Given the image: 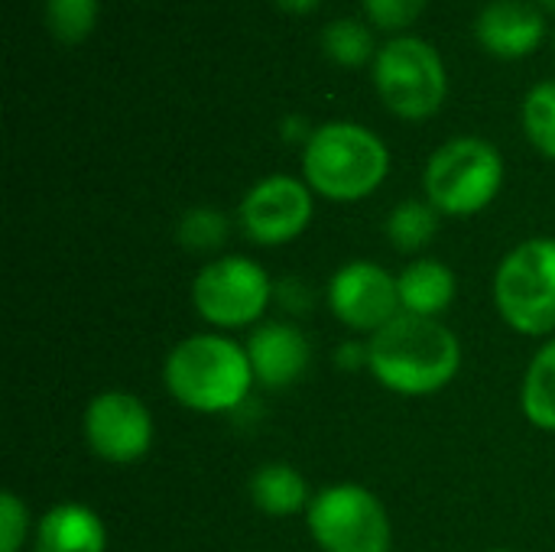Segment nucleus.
I'll list each match as a JSON object with an SVG mask.
<instances>
[{"label":"nucleus","mask_w":555,"mask_h":552,"mask_svg":"<svg viewBox=\"0 0 555 552\" xmlns=\"http://www.w3.org/2000/svg\"><path fill=\"white\" fill-rule=\"evenodd\" d=\"M387 172V143L361 124L332 120L309 130L302 143V179L328 202H361L384 185Z\"/></svg>","instance_id":"obj_2"},{"label":"nucleus","mask_w":555,"mask_h":552,"mask_svg":"<svg viewBox=\"0 0 555 552\" xmlns=\"http://www.w3.org/2000/svg\"><path fill=\"white\" fill-rule=\"evenodd\" d=\"M475 36L498 59H524L546 39V16L527 0H494L475 20Z\"/></svg>","instance_id":"obj_13"},{"label":"nucleus","mask_w":555,"mask_h":552,"mask_svg":"<svg viewBox=\"0 0 555 552\" xmlns=\"http://www.w3.org/2000/svg\"><path fill=\"white\" fill-rule=\"evenodd\" d=\"M325 299L341 325L367 335H377L403 312L397 277L374 260H351L341 270H335Z\"/></svg>","instance_id":"obj_10"},{"label":"nucleus","mask_w":555,"mask_h":552,"mask_svg":"<svg viewBox=\"0 0 555 552\" xmlns=\"http://www.w3.org/2000/svg\"><path fill=\"white\" fill-rule=\"evenodd\" d=\"M361 3H364V13L371 16V23L380 29H390V33L413 26L426 10V0H361Z\"/></svg>","instance_id":"obj_23"},{"label":"nucleus","mask_w":555,"mask_h":552,"mask_svg":"<svg viewBox=\"0 0 555 552\" xmlns=\"http://www.w3.org/2000/svg\"><path fill=\"white\" fill-rule=\"evenodd\" d=\"M176 238H179L182 247H189L195 254L215 251L228 238V218L218 208H192V211L182 215V221L176 228Z\"/></svg>","instance_id":"obj_22"},{"label":"nucleus","mask_w":555,"mask_h":552,"mask_svg":"<svg viewBox=\"0 0 555 552\" xmlns=\"http://www.w3.org/2000/svg\"><path fill=\"white\" fill-rule=\"evenodd\" d=\"M494 306L501 319L530 338L555 332V241L530 238L517 244L494 273Z\"/></svg>","instance_id":"obj_5"},{"label":"nucleus","mask_w":555,"mask_h":552,"mask_svg":"<svg viewBox=\"0 0 555 552\" xmlns=\"http://www.w3.org/2000/svg\"><path fill=\"white\" fill-rule=\"evenodd\" d=\"M163 381L176 403L195 413H228L250 394L254 368L247 348L224 335L202 332L169 351Z\"/></svg>","instance_id":"obj_3"},{"label":"nucleus","mask_w":555,"mask_h":552,"mask_svg":"<svg viewBox=\"0 0 555 552\" xmlns=\"http://www.w3.org/2000/svg\"><path fill=\"white\" fill-rule=\"evenodd\" d=\"M306 524L322 552H390L393 527L380 498L361 485H328L322 488Z\"/></svg>","instance_id":"obj_7"},{"label":"nucleus","mask_w":555,"mask_h":552,"mask_svg":"<svg viewBox=\"0 0 555 552\" xmlns=\"http://www.w3.org/2000/svg\"><path fill=\"white\" fill-rule=\"evenodd\" d=\"M397 290L403 312L439 319L455 299V273L442 260L420 257L397 277Z\"/></svg>","instance_id":"obj_15"},{"label":"nucleus","mask_w":555,"mask_h":552,"mask_svg":"<svg viewBox=\"0 0 555 552\" xmlns=\"http://www.w3.org/2000/svg\"><path fill=\"white\" fill-rule=\"evenodd\" d=\"M315 205L306 179L267 176L247 189L237 208V224L247 241L260 247H280L296 241L312 224Z\"/></svg>","instance_id":"obj_9"},{"label":"nucleus","mask_w":555,"mask_h":552,"mask_svg":"<svg viewBox=\"0 0 555 552\" xmlns=\"http://www.w3.org/2000/svg\"><path fill=\"white\" fill-rule=\"evenodd\" d=\"M85 439L98 459L130 465L153 446V416L140 397L127 390H104L85 410Z\"/></svg>","instance_id":"obj_11"},{"label":"nucleus","mask_w":555,"mask_h":552,"mask_svg":"<svg viewBox=\"0 0 555 552\" xmlns=\"http://www.w3.org/2000/svg\"><path fill=\"white\" fill-rule=\"evenodd\" d=\"M520 407L537 429L555 433V338L533 355L524 377Z\"/></svg>","instance_id":"obj_17"},{"label":"nucleus","mask_w":555,"mask_h":552,"mask_svg":"<svg viewBox=\"0 0 555 552\" xmlns=\"http://www.w3.org/2000/svg\"><path fill=\"white\" fill-rule=\"evenodd\" d=\"M491 552H514V550H491Z\"/></svg>","instance_id":"obj_27"},{"label":"nucleus","mask_w":555,"mask_h":552,"mask_svg":"<svg viewBox=\"0 0 555 552\" xmlns=\"http://www.w3.org/2000/svg\"><path fill=\"white\" fill-rule=\"evenodd\" d=\"M524 130L543 156L555 159V81H540L524 98Z\"/></svg>","instance_id":"obj_21"},{"label":"nucleus","mask_w":555,"mask_h":552,"mask_svg":"<svg viewBox=\"0 0 555 552\" xmlns=\"http://www.w3.org/2000/svg\"><path fill=\"white\" fill-rule=\"evenodd\" d=\"M537 3H543V7H550V10H555V0H537Z\"/></svg>","instance_id":"obj_26"},{"label":"nucleus","mask_w":555,"mask_h":552,"mask_svg":"<svg viewBox=\"0 0 555 552\" xmlns=\"http://www.w3.org/2000/svg\"><path fill=\"white\" fill-rule=\"evenodd\" d=\"M322 49L335 65L358 68L374 55V36L358 20H332L322 29Z\"/></svg>","instance_id":"obj_20"},{"label":"nucleus","mask_w":555,"mask_h":552,"mask_svg":"<svg viewBox=\"0 0 555 552\" xmlns=\"http://www.w3.org/2000/svg\"><path fill=\"white\" fill-rule=\"evenodd\" d=\"M98 10H101V0H42L46 29L62 46L85 42L91 29L98 26Z\"/></svg>","instance_id":"obj_19"},{"label":"nucleus","mask_w":555,"mask_h":552,"mask_svg":"<svg viewBox=\"0 0 555 552\" xmlns=\"http://www.w3.org/2000/svg\"><path fill=\"white\" fill-rule=\"evenodd\" d=\"M273 299V283L260 264L231 254L205 264L192 283L195 312L218 329H244L260 322Z\"/></svg>","instance_id":"obj_8"},{"label":"nucleus","mask_w":555,"mask_h":552,"mask_svg":"<svg viewBox=\"0 0 555 552\" xmlns=\"http://www.w3.org/2000/svg\"><path fill=\"white\" fill-rule=\"evenodd\" d=\"M426 202L449 218L485 211L504 185V159L494 143L481 137H455L442 143L426 163Z\"/></svg>","instance_id":"obj_4"},{"label":"nucleus","mask_w":555,"mask_h":552,"mask_svg":"<svg viewBox=\"0 0 555 552\" xmlns=\"http://www.w3.org/2000/svg\"><path fill=\"white\" fill-rule=\"evenodd\" d=\"M364 361L380 387L400 397H433L462 368V342L442 319L400 312L371 335Z\"/></svg>","instance_id":"obj_1"},{"label":"nucleus","mask_w":555,"mask_h":552,"mask_svg":"<svg viewBox=\"0 0 555 552\" xmlns=\"http://www.w3.org/2000/svg\"><path fill=\"white\" fill-rule=\"evenodd\" d=\"M29 534V511L26 504L13 495H0V552H20Z\"/></svg>","instance_id":"obj_24"},{"label":"nucleus","mask_w":555,"mask_h":552,"mask_svg":"<svg viewBox=\"0 0 555 552\" xmlns=\"http://www.w3.org/2000/svg\"><path fill=\"white\" fill-rule=\"evenodd\" d=\"M374 88L384 107L403 120H429L449 94L442 55L416 36H397L374 55Z\"/></svg>","instance_id":"obj_6"},{"label":"nucleus","mask_w":555,"mask_h":552,"mask_svg":"<svg viewBox=\"0 0 555 552\" xmlns=\"http://www.w3.org/2000/svg\"><path fill=\"white\" fill-rule=\"evenodd\" d=\"M33 552H107L104 521L85 504H55L36 524Z\"/></svg>","instance_id":"obj_14"},{"label":"nucleus","mask_w":555,"mask_h":552,"mask_svg":"<svg viewBox=\"0 0 555 552\" xmlns=\"http://www.w3.org/2000/svg\"><path fill=\"white\" fill-rule=\"evenodd\" d=\"M319 3H322V0H276V7H280V10L296 13V16H299V13H312Z\"/></svg>","instance_id":"obj_25"},{"label":"nucleus","mask_w":555,"mask_h":552,"mask_svg":"<svg viewBox=\"0 0 555 552\" xmlns=\"http://www.w3.org/2000/svg\"><path fill=\"white\" fill-rule=\"evenodd\" d=\"M247 358L257 384L267 390H286L309 371L312 345L293 322H263L247 342Z\"/></svg>","instance_id":"obj_12"},{"label":"nucleus","mask_w":555,"mask_h":552,"mask_svg":"<svg viewBox=\"0 0 555 552\" xmlns=\"http://www.w3.org/2000/svg\"><path fill=\"white\" fill-rule=\"evenodd\" d=\"M247 488H250L254 508L270 517H293L299 511H309V504H312L306 478L286 462H270V465L257 468L250 475Z\"/></svg>","instance_id":"obj_16"},{"label":"nucleus","mask_w":555,"mask_h":552,"mask_svg":"<svg viewBox=\"0 0 555 552\" xmlns=\"http://www.w3.org/2000/svg\"><path fill=\"white\" fill-rule=\"evenodd\" d=\"M436 228H439V211L429 202H416V198L400 202L387 218V238L403 254L423 251L436 238Z\"/></svg>","instance_id":"obj_18"}]
</instances>
